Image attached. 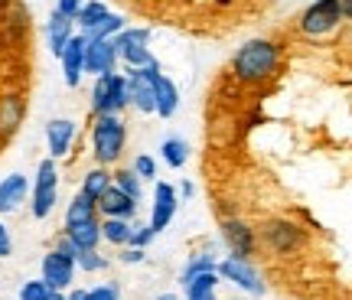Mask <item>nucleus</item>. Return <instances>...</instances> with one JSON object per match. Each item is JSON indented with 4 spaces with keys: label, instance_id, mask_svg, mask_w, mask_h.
Wrapping results in <instances>:
<instances>
[{
    "label": "nucleus",
    "instance_id": "obj_15",
    "mask_svg": "<svg viewBox=\"0 0 352 300\" xmlns=\"http://www.w3.org/2000/svg\"><path fill=\"white\" fill-rule=\"evenodd\" d=\"M76 121L69 118H52L46 125V147H50V157L59 160V157H69V150L76 144Z\"/></svg>",
    "mask_w": 352,
    "mask_h": 300
},
{
    "label": "nucleus",
    "instance_id": "obj_5",
    "mask_svg": "<svg viewBox=\"0 0 352 300\" xmlns=\"http://www.w3.org/2000/svg\"><path fill=\"white\" fill-rule=\"evenodd\" d=\"M59 202V167L52 157L39 160L36 167V180H33V202H30V213L33 219H50L52 209Z\"/></svg>",
    "mask_w": 352,
    "mask_h": 300
},
{
    "label": "nucleus",
    "instance_id": "obj_18",
    "mask_svg": "<svg viewBox=\"0 0 352 300\" xmlns=\"http://www.w3.org/2000/svg\"><path fill=\"white\" fill-rule=\"evenodd\" d=\"M134 213H138V202L131 200L127 193H121L114 183L104 189V196L98 200V215H104V219H127L131 222Z\"/></svg>",
    "mask_w": 352,
    "mask_h": 300
},
{
    "label": "nucleus",
    "instance_id": "obj_34",
    "mask_svg": "<svg viewBox=\"0 0 352 300\" xmlns=\"http://www.w3.org/2000/svg\"><path fill=\"white\" fill-rule=\"evenodd\" d=\"M85 300H121V288L118 284H98V288L85 290Z\"/></svg>",
    "mask_w": 352,
    "mask_h": 300
},
{
    "label": "nucleus",
    "instance_id": "obj_3",
    "mask_svg": "<svg viewBox=\"0 0 352 300\" xmlns=\"http://www.w3.org/2000/svg\"><path fill=\"white\" fill-rule=\"evenodd\" d=\"M114 43V52L118 59L127 65V69H151V65H160L153 59L151 52V30L147 26H124L118 36H111Z\"/></svg>",
    "mask_w": 352,
    "mask_h": 300
},
{
    "label": "nucleus",
    "instance_id": "obj_8",
    "mask_svg": "<svg viewBox=\"0 0 352 300\" xmlns=\"http://www.w3.org/2000/svg\"><path fill=\"white\" fill-rule=\"evenodd\" d=\"M215 271H219V277H226V281H232L235 288L248 290V294H254V297H261L264 294V281H261V271L252 264V258H222V261L215 264Z\"/></svg>",
    "mask_w": 352,
    "mask_h": 300
},
{
    "label": "nucleus",
    "instance_id": "obj_27",
    "mask_svg": "<svg viewBox=\"0 0 352 300\" xmlns=\"http://www.w3.org/2000/svg\"><path fill=\"white\" fill-rule=\"evenodd\" d=\"M215 288H219V271H206L186 284V300H215Z\"/></svg>",
    "mask_w": 352,
    "mask_h": 300
},
{
    "label": "nucleus",
    "instance_id": "obj_35",
    "mask_svg": "<svg viewBox=\"0 0 352 300\" xmlns=\"http://www.w3.org/2000/svg\"><path fill=\"white\" fill-rule=\"evenodd\" d=\"M153 235H157V232H153L151 225H134V235H131V245H134V248H147V245L153 242Z\"/></svg>",
    "mask_w": 352,
    "mask_h": 300
},
{
    "label": "nucleus",
    "instance_id": "obj_30",
    "mask_svg": "<svg viewBox=\"0 0 352 300\" xmlns=\"http://www.w3.org/2000/svg\"><path fill=\"white\" fill-rule=\"evenodd\" d=\"M124 17H118V13H108L104 20H101V26H95L91 33H88V39H111V36H118L121 30H124Z\"/></svg>",
    "mask_w": 352,
    "mask_h": 300
},
{
    "label": "nucleus",
    "instance_id": "obj_17",
    "mask_svg": "<svg viewBox=\"0 0 352 300\" xmlns=\"http://www.w3.org/2000/svg\"><path fill=\"white\" fill-rule=\"evenodd\" d=\"M30 196V180L23 173H10L0 180V215L16 213Z\"/></svg>",
    "mask_w": 352,
    "mask_h": 300
},
{
    "label": "nucleus",
    "instance_id": "obj_40",
    "mask_svg": "<svg viewBox=\"0 0 352 300\" xmlns=\"http://www.w3.org/2000/svg\"><path fill=\"white\" fill-rule=\"evenodd\" d=\"M65 300H85V290H69V294H65Z\"/></svg>",
    "mask_w": 352,
    "mask_h": 300
},
{
    "label": "nucleus",
    "instance_id": "obj_22",
    "mask_svg": "<svg viewBox=\"0 0 352 300\" xmlns=\"http://www.w3.org/2000/svg\"><path fill=\"white\" fill-rule=\"evenodd\" d=\"M131 235H134V225L127 219H101V242L124 248V245H131Z\"/></svg>",
    "mask_w": 352,
    "mask_h": 300
},
{
    "label": "nucleus",
    "instance_id": "obj_42",
    "mask_svg": "<svg viewBox=\"0 0 352 300\" xmlns=\"http://www.w3.org/2000/svg\"><path fill=\"white\" fill-rule=\"evenodd\" d=\"M179 193H183V196H192V183H189V180H186V183L179 186Z\"/></svg>",
    "mask_w": 352,
    "mask_h": 300
},
{
    "label": "nucleus",
    "instance_id": "obj_28",
    "mask_svg": "<svg viewBox=\"0 0 352 300\" xmlns=\"http://www.w3.org/2000/svg\"><path fill=\"white\" fill-rule=\"evenodd\" d=\"M111 183L121 189V193H127V196H131L134 202H140V183H144V180H140L134 170H114V173H111Z\"/></svg>",
    "mask_w": 352,
    "mask_h": 300
},
{
    "label": "nucleus",
    "instance_id": "obj_25",
    "mask_svg": "<svg viewBox=\"0 0 352 300\" xmlns=\"http://www.w3.org/2000/svg\"><path fill=\"white\" fill-rule=\"evenodd\" d=\"M108 186H111V170H108V167H91V170L82 176V193L91 196L95 202L104 196V189Z\"/></svg>",
    "mask_w": 352,
    "mask_h": 300
},
{
    "label": "nucleus",
    "instance_id": "obj_14",
    "mask_svg": "<svg viewBox=\"0 0 352 300\" xmlns=\"http://www.w3.org/2000/svg\"><path fill=\"white\" fill-rule=\"evenodd\" d=\"M85 43L88 39L82 36V33H76V36L69 39L65 52L59 56V63H63V78L69 88H78L82 75H85Z\"/></svg>",
    "mask_w": 352,
    "mask_h": 300
},
{
    "label": "nucleus",
    "instance_id": "obj_38",
    "mask_svg": "<svg viewBox=\"0 0 352 300\" xmlns=\"http://www.w3.org/2000/svg\"><path fill=\"white\" fill-rule=\"evenodd\" d=\"M13 255V238H10V228H7V225L0 222V261H3V258H10Z\"/></svg>",
    "mask_w": 352,
    "mask_h": 300
},
{
    "label": "nucleus",
    "instance_id": "obj_31",
    "mask_svg": "<svg viewBox=\"0 0 352 300\" xmlns=\"http://www.w3.org/2000/svg\"><path fill=\"white\" fill-rule=\"evenodd\" d=\"M76 268H82V271H88V275H95V271H104V268H108V258L98 255V248H85V251H78Z\"/></svg>",
    "mask_w": 352,
    "mask_h": 300
},
{
    "label": "nucleus",
    "instance_id": "obj_10",
    "mask_svg": "<svg viewBox=\"0 0 352 300\" xmlns=\"http://www.w3.org/2000/svg\"><path fill=\"white\" fill-rule=\"evenodd\" d=\"M43 281L52 290H72V284H76V261L59 255L56 248H50L43 255Z\"/></svg>",
    "mask_w": 352,
    "mask_h": 300
},
{
    "label": "nucleus",
    "instance_id": "obj_37",
    "mask_svg": "<svg viewBox=\"0 0 352 300\" xmlns=\"http://www.w3.org/2000/svg\"><path fill=\"white\" fill-rule=\"evenodd\" d=\"M82 3H85V0H56V10L63 13V17H72V20H76L78 10H82Z\"/></svg>",
    "mask_w": 352,
    "mask_h": 300
},
{
    "label": "nucleus",
    "instance_id": "obj_41",
    "mask_svg": "<svg viewBox=\"0 0 352 300\" xmlns=\"http://www.w3.org/2000/svg\"><path fill=\"white\" fill-rule=\"evenodd\" d=\"M342 17H346V20H352V0H342Z\"/></svg>",
    "mask_w": 352,
    "mask_h": 300
},
{
    "label": "nucleus",
    "instance_id": "obj_11",
    "mask_svg": "<svg viewBox=\"0 0 352 300\" xmlns=\"http://www.w3.org/2000/svg\"><path fill=\"white\" fill-rule=\"evenodd\" d=\"M111 72H118L114 43L111 39H88L85 43V75L98 78V75H111Z\"/></svg>",
    "mask_w": 352,
    "mask_h": 300
},
{
    "label": "nucleus",
    "instance_id": "obj_24",
    "mask_svg": "<svg viewBox=\"0 0 352 300\" xmlns=\"http://www.w3.org/2000/svg\"><path fill=\"white\" fill-rule=\"evenodd\" d=\"M65 235L76 242L78 248H98L101 245V219H91V222H82V225H72L65 228Z\"/></svg>",
    "mask_w": 352,
    "mask_h": 300
},
{
    "label": "nucleus",
    "instance_id": "obj_13",
    "mask_svg": "<svg viewBox=\"0 0 352 300\" xmlns=\"http://www.w3.org/2000/svg\"><path fill=\"white\" fill-rule=\"evenodd\" d=\"M176 206H179V193L170 183H157L153 186V209H151V228L153 232H164L166 225L173 222Z\"/></svg>",
    "mask_w": 352,
    "mask_h": 300
},
{
    "label": "nucleus",
    "instance_id": "obj_2",
    "mask_svg": "<svg viewBox=\"0 0 352 300\" xmlns=\"http://www.w3.org/2000/svg\"><path fill=\"white\" fill-rule=\"evenodd\" d=\"M127 147V125L121 114H95L91 121V157L98 167H111L121 160Z\"/></svg>",
    "mask_w": 352,
    "mask_h": 300
},
{
    "label": "nucleus",
    "instance_id": "obj_43",
    "mask_svg": "<svg viewBox=\"0 0 352 300\" xmlns=\"http://www.w3.org/2000/svg\"><path fill=\"white\" fill-rule=\"evenodd\" d=\"M153 300H179L176 294H160V297H153Z\"/></svg>",
    "mask_w": 352,
    "mask_h": 300
},
{
    "label": "nucleus",
    "instance_id": "obj_33",
    "mask_svg": "<svg viewBox=\"0 0 352 300\" xmlns=\"http://www.w3.org/2000/svg\"><path fill=\"white\" fill-rule=\"evenodd\" d=\"M131 170H134L140 180H157V160H153V157H147V153L134 157V167H131Z\"/></svg>",
    "mask_w": 352,
    "mask_h": 300
},
{
    "label": "nucleus",
    "instance_id": "obj_26",
    "mask_svg": "<svg viewBox=\"0 0 352 300\" xmlns=\"http://www.w3.org/2000/svg\"><path fill=\"white\" fill-rule=\"evenodd\" d=\"M160 157H164V163L170 170H183L189 160V144L183 138H166L160 144Z\"/></svg>",
    "mask_w": 352,
    "mask_h": 300
},
{
    "label": "nucleus",
    "instance_id": "obj_7",
    "mask_svg": "<svg viewBox=\"0 0 352 300\" xmlns=\"http://www.w3.org/2000/svg\"><path fill=\"white\" fill-rule=\"evenodd\" d=\"M264 248L274 251V255H294V251L303 245V228L290 219H267V222L258 228Z\"/></svg>",
    "mask_w": 352,
    "mask_h": 300
},
{
    "label": "nucleus",
    "instance_id": "obj_1",
    "mask_svg": "<svg viewBox=\"0 0 352 300\" xmlns=\"http://www.w3.org/2000/svg\"><path fill=\"white\" fill-rule=\"evenodd\" d=\"M232 78L241 85H264L280 69V46L271 39H248L232 56Z\"/></svg>",
    "mask_w": 352,
    "mask_h": 300
},
{
    "label": "nucleus",
    "instance_id": "obj_21",
    "mask_svg": "<svg viewBox=\"0 0 352 300\" xmlns=\"http://www.w3.org/2000/svg\"><path fill=\"white\" fill-rule=\"evenodd\" d=\"M91 219H98V202L78 189L76 196H72V202H69V209H65V228L82 225V222H91Z\"/></svg>",
    "mask_w": 352,
    "mask_h": 300
},
{
    "label": "nucleus",
    "instance_id": "obj_39",
    "mask_svg": "<svg viewBox=\"0 0 352 300\" xmlns=\"http://www.w3.org/2000/svg\"><path fill=\"white\" fill-rule=\"evenodd\" d=\"M121 261H124V264H138V261H144V248L124 245V251H121Z\"/></svg>",
    "mask_w": 352,
    "mask_h": 300
},
{
    "label": "nucleus",
    "instance_id": "obj_6",
    "mask_svg": "<svg viewBox=\"0 0 352 300\" xmlns=\"http://www.w3.org/2000/svg\"><path fill=\"white\" fill-rule=\"evenodd\" d=\"M342 0H314L300 13V33L303 36H327L342 23Z\"/></svg>",
    "mask_w": 352,
    "mask_h": 300
},
{
    "label": "nucleus",
    "instance_id": "obj_29",
    "mask_svg": "<svg viewBox=\"0 0 352 300\" xmlns=\"http://www.w3.org/2000/svg\"><path fill=\"white\" fill-rule=\"evenodd\" d=\"M215 258L212 255H199V258H192V261L186 264V268H183V275H179V284H183V288H186L189 281H192V277H199V275H206V271H215Z\"/></svg>",
    "mask_w": 352,
    "mask_h": 300
},
{
    "label": "nucleus",
    "instance_id": "obj_32",
    "mask_svg": "<svg viewBox=\"0 0 352 300\" xmlns=\"http://www.w3.org/2000/svg\"><path fill=\"white\" fill-rule=\"evenodd\" d=\"M52 294H56V290H52L43 277H39V281H26L23 288H20V300H52Z\"/></svg>",
    "mask_w": 352,
    "mask_h": 300
},
{
    "label": "nucleus",
    "instance_id": "obj_23",
    "mask_svg": "<svg viewBox=\"0 0 352 300\" xmlns=\"http://www.w3.org/2000/svg\"><path fill=\"white\" fill-rule=\"evenodd\" d=\"M108 3H101V0H88V3H82V10H78L76 17V26L82 30V36H88L95 26H101V20L108 17Z\"/></svg>",
    "mask_w": 352,
    "mask_h": 300
},
{
    "label": "nucleus",
    "instance_id": "obj_9",
    "mask_svg": "<svg viewBox=\"0 0 352 300\" xmlns=\"http://www.w3.org/2000/svg\"><path fill=\"white\" fill-rule=\"evenodd\" d=\"M222 238H226V248L232 251V258H252L258 248V232L241 219H222Z\"/></svg>",
    "mask_w": 352,
    "mask_h": 300
},
{
    "label": "nucleus",
    "instance_id": "obj_44",
    "mask_svg": "<svg viewBox=\"0 0 352 300\" xmlns=\"http://www.w3.org/2000/svg\"><path fill=\"white\" fill-rule=\"evenodd\" d=\"M10 3H13V0H0V7H10Z\"/></svg>",
    "mask_w": 352,
    "mask_h": 300
},
{
    "label": "nucleus",
    "instance_id": "obj_16",
    "mask_svg": "<svg viewBox=\"0 0 352 300\" xmlns=\"http://www.w3.org/2000/svg\"><path fill=\"white\" fill-rule=\"evenodd\" d=\"M124 75H127L131 105L140 114H157V101H153V85H151V78H147V69H127Z\"/></svg>",
    "mask_w": 352,
    "mask_h": 300
},
{
    "label": "nucleus",
    "instance_id": "obj_36",
    "mask_svg": "<svg viewBox=\"0 0 352 300\" xmlns=\"http://www.w3.org/2000/svg\"><path fill=\"white\" fill-rule=\"evenodd\" d=\"M52 248L59 251V255H65V258H72V261H76V258H78V251H82V248L76 245V242H72V238L65 235V232H63L59 238H56V245H52Z\"/></svg>",
    "mask_w": 352,
    "mask_h": 300
},
{
    "label": "nucleus",
    "instance_id": "obj_20",
    "mask_svg": "<svg viewBox=\"0 0 352 300\" xmlns=\"http://www.w3.org/2000/svg\"><path fill=\"white\" fill-rule=\"evenodd\" d=\"M23 114H26L23 95H16V92L3 95L0 98V138H13L20 131V125H23Z\"/></svg>",
    "mask_w": 352,
    "mask_h": 300
},
{
    "label": "nucleus",
    "instance_id": "obj_12",
    "mask_svg": "<svg viewBox=\"0 0 352 300\" xmlns=\"http://www.w3.org/2000/svg\"><path fill=\"white\" fill-rule=\"evenodd\" d=\"M147 78L153 85V101H157V114L160 118H173L176 108H179V88L170 75L160 72V65H151L147 69Z\"/></svg>",
    "mask_w": 352,
    "mask_h": 300
},
{
    "label": "nucleus",
    "instance_id": "obj_19",
    "mask_svg": "<svg viewBox=\"0 0 352 300\" xmlns=\"http://www.w3.org/2000/svg\"><path fill=\"white\" fill-rule=\"evenodd\" d=\"M76 36V20L72 17H63L59 10H52V17L46 20V39H50V52L59 59L69 46V39Z\"/></svg>",
    "mask_w": 352,
    "mask_h": 300
},
{
    "label": "nucleus",
    "instance_id": "obj_4",
    "mask_svg": "<svg viewBox=\"0 0 352 300\" xmlns=\"http://www.w3.org/2000/svg\"><path fill=\"white\" fill-rule=\"evenodd\" d=\"M124 108H131L127 75H98L95 85H91V114H121Z\"/></svg>",
    "mask_w": 352,
    "mask_h": 300
}]
</instances>
